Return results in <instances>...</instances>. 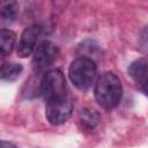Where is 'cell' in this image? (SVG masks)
Instances as JSON below:
<instances>
[{"instance_id":"6da1fadb","label":"cell","mask_w":148,"mask_h":148,"mask_svg":"<svg viewBox=\"0 0 148 148\" xmlns=\"http://www.w3.org/2000/svg\"><path fill=\"white\" fill-rule=\"evenodd\" d=\"M123 96V86L119 77L106 72L102 74L95 84V98L98 105L105 110L114 109Z\"/></svg>"},{"instance_id":"7a4b0ae2","label":"cell","mask_w":148,"mask_h":148,"mask_svg":"<svg viewBox=\"0 0 148 148\" xmlns=\"http://www.w3.org/2000/svg\"><path fill=\"white\" fill-rule=\"evenodd\" d=\"M97 67L92 59L87 57H79L74 59L68 68V76L71 82L80 90H87L91 87L96 79Z\"/></svg>"},{"instance_id":"3957f363","label":"cell","mask_w":148,"mask_h":148,"mask_svg":"<svg viewBox=\"0 0 148 148\" xmlns=\"http://www.w3.org/2000/svg\"><path fill=\"white\" fill-rule=\"evenodd\" d=\"M40 92L45 99V104L61 102L71 97L67 92L65 76L59 69H51L43 76L40 81Z\"/></svg>"},{"instance_id":"277c9868","label":"cell","mask_w":148,"mask_h":148,"mask_svg":"<svg viewBox=\"0 0 148 148\" xmlns=\"http://www.w3.org/2000/svg\"><path fill=\"white\" fill-rule=\"evenodd\" d=\"M59 50L50 40H42L37 44L34 53H32V65L37 69H44L49 66H51L57 57H58Z\"/></svg>"},{"instance_id":"5b68a950","label":"cell","mask_w":148,"mask_h":148,"mask_svg":"<svg viewBox=\"0 0 148 148\" xmlns=\"http://www.w3.org/2000/svg\"><path fill=\"white\" fill-rule=\"evenodd\" d=\"M72 112H73V102L71 97L61 102L45 104V116L49 123L52 125H61L66 123L71 118Z\"/></svg>"},{"instance_id":"8992f818","label":"cell","mask_w":148,"mask_h":148,"mask_svg":"<svg viewBox=\"0 0 148 148\" xmlns=\"http://www.w3.org/2000/svg\"><path fill=\"white\" fill-rule=\"evenodd\" d=\"M40 34H42V28L37 24L24 29V31L22 32V35L20 37V42H18V46H17L18 57L27 58L28 56L34 53Z\"/></svg>"},{"instance_id":"52a82bcc","label":"cell","mask_w":148,"mask_h":148,"mask_svg":"<svg viewBox=\"0 0 148 148\" xmlns=\"http://www.w3.org/2000/svg\"><path fill=\"white\" fill-rule=\"evenodd\" d=\"M128 73L139 89L148 96V60L138 59L130 65Z\"/></svg>"},{"instance_id":"ba28073f","label":"cell","mask_w":148,"mask_h":148,"mask_svg":"<svg viewBox=\"0 0 148 148\" xmlns=\"http://www.w3.org/2000/svg\"><path fill=\"white\" fill-rule=\"evenodd\" d=\"M101 117L98 114V112H96L95 110L91 109H84L80 112L79 116V123L81 125V128L84 131H92L97 127V125L99 124Z\"/></svg>"},{"instance_id":"9c48e42d","label":"cell","mask_w":148,"mask_h":148,"mask_svg":"<svg viewBox=\"0 0 148 148\" xmlns=\"http://www.w3.org/2000/svg\"><path fill=\"white\" fill-rule=\"evenodd\" d=\"M16 40V35L14 31L9 29H1L0 31V54L1 58H5L8 56L15 44Z\"/></svg>"},{"instance_id":"30bf717a","label":"cell","mask_w":148,"mask_h":148,"mask_svg":"<svg viewBox=\"0 0 148 148\" xmlns=\"http://www.w3.org/2000/svg\"><path fill=\"white\" fill-rule=\"evenodd\" d=\"M22 66L20 64H15V62H5L1 66V71H0V75L1 79L5 81H15L20 74L22 73Z\"/></svg>"},{"instance_id":"8fae6325","label":"cell","mask_w":148,"mask_h":148,"mask_svg":"<svg viewBox=\"0 0 148 148\" xmlns=\"http://www.w3.org/2000/svg\"><path fill=\"white\" fill-rule=\"evenodd\" d=\"M18 10V5L15 1L5 2L1 7V18L5 22H12L15 20Z\"/></svg>"},{"instance_id":"7c38bea8","label":"cell","mask_w":148,"mask_h":148,"mask_svg":"<svg viewBox=\"0 0 148 148\" xmlns=\"http://www.w3.org/2000/svg\"><path fill=\"white\" fill-rule=\"evenodd\" d=\"M1 148H17L15 145L7 142V141H1Z\"/></svg>"}]
</instances>
